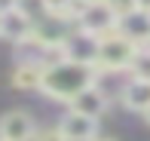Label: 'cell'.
Masks as SVG:
<instances>
[{
	"label": "cell",
	"instance_id": "30bf717a",
	"mask_svg": "<svg viewBox=\"0 0 150 141\" xmlns=\"http://www.w3.org/2000/svg\"><path fill=\"white\" fill-rule=\"evenodd\" d=\"M122 104H126L129 111H135V113H144L147 104H150V83L132 77L126 86H122Z\"/></svg>",
	"mask_w": 150,
	"mask_h": 141
},
{
	"label": "cell",
	"instance_id": "603a6c76",
	"mask_svg": "<svg viewBox=\"0 0 150 141\" xmlns=\"http://www.w3.org/2000/svg\"><path fill=\"white\" fill-rule=\"evenodd\" d=\"M0 141H3V138H0Z\"/></svg>",
	"mask_w": 150,
	"mask_h": 141
},
{
	"label": "cell",
	"instance_id": "ac0fdd59",
	"mask_svg": "<svg viewBox=\"0 0 150 141\" xmlns=\"http://www.w3.org/2000/svg\"><path fill=\"white\" fill-rule=\"evenodd\" d=\"M144 120H147V123H150V104H147V111H144Z\"/></svg>",
	"mask_w": 150,
	"mask_h": 141
},
{
	"label": "cell",
	"instance_id": "7402d4cb",
	"mask_svg": "<svg viewBox=\"0 0 150 141\" xmlns=\"http://www.w3.org/2000/svg\"><path fill=\"white\" fill-rule=\"evenodd\" d=\"M16 3H18V0H16Z\"/></svg>",
	"mask_w": 150,
	"mask_h": 141
},
{
	"label": "cell",
	"instance_id": "4fadbf2b",
	"mask_svg": "<svg viewBox=\"0 0 150 141\" xmlns=\"http://www.w3.org/2000/svg\"><path fill=\"white\" fill-rule=\"evenodd\" d=\"M34 141H67L61 135L58 126H46V129H34Z\"/></svg>",
	"mask_w": 150,
	"mask_h": 141
},
{
	"label": "cell",
	"instance_id": "6da1fadb",
	"mask_svg": "<svg viewBox=\"0 0 150 141\" xmlns=\"http://www.w3.org/2000/svg\"><path fill=\"white\" fill-rule=\"evenodd\" d=\"M95 83V68L74 58H55V62L43 64V80H40V92H46L55 101H71L77 92Z\"/></svg>",
	"mask_w": 150,
	"mask_h": 141
},
{
	"label": "cell",
	"instance_id": "9c48e42d",
	"mask_svg": "<svg viewBox=\"0 0 150 141\" xmlns=\"http://www.w3.org/2000/svg\"><path fill=\"white\" fill-rule=\"evenodd\" d=\"M67 104H71V111L86 113V117H95V120H98L101 113L107 111V95H104V92H101L95 83H92V86H86L83 92H77V95H74Z\"/></svg>",
	"mask_w": 150,
	"mask_h": 141
},
{
	"label": "cell",
	"instance_id": "44dd1931",
	"mask_svg": "<svg viewBox=\"0 0 150 141\" xmlns=\"http://www.w3.org/2000/svg\"><path fill=\"white\" fill-rule=\"evenodd\" d=\"M0 22H3V12H0Z\"/></svg>",
	"mask_w": 150,
	"mask_h": 141
},
{
	"label": "cell",
	"instance_id": "52a82bcc",
	"mask_svg": "<svg viewBox=\"0 0 150 141\" xmlns=\"http://www.w3.org/2000/svg\"><path fill=\"white\" fill-rule=\"evenodd\" d=\"M117 31L122 37H129L135 46L138 43H150V12L147 9H132L129 16H122L117 22Z\"/></svg>",
	"mask_w": 150,
	"mask_h": 141
},
{
	"label": "cell",
	"instance_id": "8992f818",
	"mask_svg": "<svg viewBox=\"0 0 150 141\" xmlns=\"http://www.w3.org/2000/svg\"><path fill=\"white\" fill-rule=\"evenodd\" d=\"M34 135V120L28 111H9L0 117V138L3 141H28Z\"/></svg>",
	"mask_w": 150,
	"mask_h": 141
},
{
	"label": "cell",
	"instance_id": "7a4b0ae2",
	"mask_svg": "<svg viewBox=\"0 0 150 141\" xmlns=\"http://www.w3.org/2000/svg\"><path fill=\"white\" fill-rule=\"evenodd\" d=\"M138 46L129 37H122L120 31H110V34L98 37V55H95V68L101 71H122L132 64Z\"/></svg>",
	"mask_w": 150,
	"mask_h": 141
},
{
	"label": "cell",
	"instance_id": "9a60e30c",
	"mask_svg": "<svg viewBox=\"0 0 150 141\" xmlns=\"http://www.w3.org/2000/svg\"><path fill=\"white\" fill-rule=\"evenodd\" d=\"M71 3H74V0H46V9H49L52 16H61V12H64Z\"/></svg>",
	"mask_w": 150,
	"mask_h": 141
},
{
	"label": "cell",
	"instance_id": "7c38bea8",
	"mask_svg": "<svg viewBox=\"0 0 150 141\" xmlns=\"http://www.w3.org/2000/svg\"><path fill=\"white\" fill-rule=\"evenodd\" d=\"M129 68H132V77L147 80V83H150V49H138Z\"/></svg>",
	"mask_w": 150,
	"mask_h": 141
},
{
	"label": "cell",
	"instance_id": "5bb4252c",
	"mask_svg": "<svg viewBox=\"0 0 150 141\" xmlns=\"http://www.w3.org/2000/svg\"><path fill=\"white\" fill-rule=\"evenodd\" d=\"M104 3H107V6L113 9V16H117V18L129 16L132 9H138V3H135V0H104Z\"/></svg>",
	"mask_w": 150,
	"mask_h": 141
},
{
	"label": "cell",
	"instance_id": "ffe728a7",
	"mask_svg": "<svg viewBox=\"0 0 150 141\" xmlns=\"http://www.w3.org/2000/svg\"><path fill=\"white\" fill-rule=\"evenodd\" d=\"M92 141H110V138H92Z\"/></svg>",
	"mask_w": 150,
	"mask_h": 141
},
{
	"label": "cell",
	"instance_id": "8fae6325",
	"mask_svg": "<svg viewBox=\"0 0 150 141\" xmlns=\"http://www.w3.org/2000/svg\"><path fill=\"white\" fill-rule=\"evenodd\" d=\"M40 80H43V64L40 62H22L16 68L12 83H16L18 89H40Z\"/></svg>",
	"mask_w": 150,
	"mask_h": 141
},
{
	"label": "cell",
	"instance_id": "2e32d148",
	"mask_svg": "<svg viewBox=\"0 0 150 141\" xmlns=\"http://www.w3.org/2000/svg\"><path fill=\"white\" fill-rule=\"evenodd\" d=\"M16 9V0H0V12H9Z\"/></svg>",
	"mask_w": 150,
	"mask_h": 141
},
{
	"label": "cell",
	"instance_id": "3957f363",
	"mask_svg": "<svg viewBox=\"0 0 150 141\" xmlns=\"http://www.w3.org/2000/svg\"><path fill=\"white\" fill-rule=\"evenodd\" d=\"M117 22L120 18L113 16V9L104 3V0H101V3H86L83 16L77 18L80 28L95 34V37H104V34H110V31H117Z\"/></svg>",
	"mask_w": 150,
	"mask_h": 141
},
{
	"label": "cell",
	"instance_id": "5b68a950",
	"mask_svg": "<svg viewBox=\"0 0 150 141\" xmlns=\"http://www.w3.org/2000/svg\"><path fill=\"white\" fill-rule=\"evenodd\" d=\"M58 129L67 141H92L95 132H98V120L86 117V113H77V111H67L64 120L58 123Z\"/></svg>",
	"mask_w": 150,
	"mask_h": 141
},
{
	"label": "cell",
	"instance_id": "e0dca14e",
	"mask_svg": "<svg viewBox=\"0 0 150 141\" xmlns=\"http://www.w3.org/2000/svg\"><path fill=\"white\" fill-rule=\"evenodd\" d=\"M135 3H138V9H147L150 12V0H135Z\"/></svg>",
	"mask_w": 150,
	"mask_h": 141
},
{
	"label": "cell",
	"instance_id": "d6986e66",
	"mask_svg": "<svg viewBox=\"0 0 150 141\" xmlns=\"http://www.w3.org/2000/svg\"><path fill=\"white\" fill-rule=\"evenodd\" d=\"M83 3H101V0H83Z\"/></svg>",
	"mask_w": 150,
	"mask_h": 141
},
{
	"label": "cell",
	"instance_id": "277c9868",
	"mask_svg": "<svg viewBox=\"0 0 150 141\" xmlns=\"http://www.w3.org/2000/svg\"><path fill=\"white\" fill-rule=\"evenodd\" d=\"M61 55L64 58H74V62H83V64H92L95 68V55H98V37L89 34V31L77 28L71 31L61 46Z\"/></svg>",
	"mask_w": 150,
	"mask_h": 141
},
{
	"label": "cell",
	"instance_id": "ba28073f",
	"mask_svg": "<svg viewBox=\"0 0 150 141\" xmlns=\"http://www.w3.org/2000/svg\"><path fill=\"white\" fill-rule=\"evenodd\" d=\"M31 31H34V22L18 9V6H16V9H9V12H3L0 37L12 40V43H28V40H31Z\"/></svg>",
	"mask_w": 150,
	"mask_h": 141
}]
</instances>
